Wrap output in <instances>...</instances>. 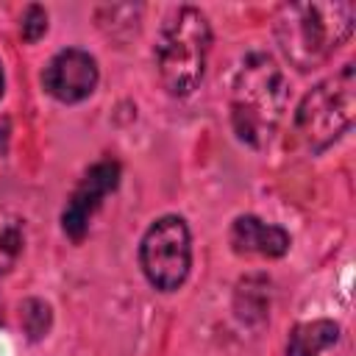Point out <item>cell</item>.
I'll return each mask as SVG.
<instances>
[{
    "instance_id": "6",
    "label": "cell",
    "mask_w": 356,
    "mask_h": 356,
    "mask_svg": "<svg viewBox=\"0 0 356 356\" xmlns=\"http://www.w3.org/2000/svg\"><path fill=\"white\" fill-rule=\"evenodd\" d=\"M117 184H120V164L111 159H103L86 170V175L72 189V195L64 206V214H61V228L70 239L81 242L86 236L92 214L100 209L103 197L117 189Z\"/></svg>"
},
{
    "instance_id": "3",
    "label": "cell",
    "mask_w": 356,
    "mask_h": 356,
    "mask_svg": "<svg viewBox=\"0 0 356 356\" xmlns=\"http://www.w3.org/2000/svg\"><path fill=\"white\" fill-rule=\"evenodd\" d=\"M211 47L209 19L192 8H178L161 28L156 42V70L170 95H189L197 89Z\"/></svg>"
},
{
    "instance_id": "1",
    "label": "cell",
    "mask_w": 356,
    "mask_h": 356,
    "mask_svg": "<svg viewBox=\"0 0 356 356\" xmlns=\"http://www.w3.org/2000/svg\"><path fill=\"white\" fill-rule=\"evenodd\" d=\"M289 103V83L267 53H250L231 86V122L242 142L261 150L275 136Z\"/></svg>"
},
{
    "instance_id": "4",
    "label": "cell",
    "mask_w": 356,
    "mask_h": 356,
    "mask_svg": "<svg viewBox=\"0 0 356 356\" xmlns=\"http://www.w3.org/2000/svg\"><path fill=\"white\" fill-rule=\"evenodd\" d=\"M356 114V75L345 64L337 75L320 81L295 111V134L306 150L320 153L339 139Z\"/></svg>"
},
{
    "instance_id": "10",
    "label": "cell",
    "mask_w": 356,
    "mask_h": 356,
    "mask_svg": "<svg viewBox=\"0 0 356 356\" xmlns=\"http://www.w3.org/2000/svg\"><path fill=\"white\" fill-rule=\"evenodd\" d=\"M25 250V220L8 209H0V275L8 273Z\"/></svg>"
},
{
    "instance_id": "7",
    "label": "cell",
    "mask_w": 356,
    "mask_h": 356,
    "mask_svg": "<svg viewBox=\"0 0 356 356\" xmlns=\"http://www.w3.org/2000/svg\"><path fill=\"white\" fill-rule=\"evenodd\" d=\"M44 89L61 103H78L89 97L97 86V61L78 47L61 50L50 58L42 72Z\"/></svg>"
},
{
    "instance_id": "12",
    "label": "cell",
    "mask_w": 356,
    "mask_h": 356,
    "mask_svg": "<svg viewBox=\"0 0 356 356\" xmlns=\"http://www.w3.org/2000/svg\"><path fill=\"white\" fill-rule=\"evenodd\" d=\"M47 31V11L42 6H28L25 14H22V22H19V33L25 42H39Z\"/></svg>"
},
{
    "instance_id": "11",
    "label": "cell",
    "mask_w": 356,
    "mask_h": 356,
    "mask_svg": "<svg viewBox=\"0 0 356 356\" xmlns=\"http://www.w3.org/2000/svg\"><path fill=\"white\" fill-rule=\"evenodd\" d=\"M22 325H25L31 339L44 337V331L50 328V306L44 300H25V306H22Z\"/></svg>"
},
{
    "instance_id": "13",
    "label": "cell",
    "mask_w": 356,
    "mask_h": 356,
    "mask_svg": "<svg viewBox=\"0 0 356 356\" xmlns=\"http://www.w3.org/2000/svg\"><path fill=\"white\" fill-rule=\"evenodd\" d=\"M3 86H6V78H3V64H0V97H3Z\"/></svg>"
},
{
    "instance_id": "5",
    "label": "cell",
    "mask_w": 356,
    "mask_h": 356,
    "mask_svg": "<svg viewBox=\"0 0 356 356\" xmlns=\"http://www.w3.org/2000/svg\"><path fill=\"white\" fill-rule=\"evenodd\" d=\"M139 261L147 281L156 289L161 292L178 289L192 267V239L186 222L175 214L159 217L142 236Z\"/></svg>"
},
{
    "instance_id": "2",
    "label": "cell",
    "mask_w": 356,
    "mask_h": 356,
    "mask_svg": "<svg viewBox=\"0 0 356 356\" xmlns=\"http://www.w3.org/2000/svg\"><path fill=\"white\" fill-rule=\"evenodd\" d=\"M353 17V3H286L275 17V39L292 67L317 70L345 44Z\"/></svg>"
},
{
    "instance_id": "8",
    "label": "cell",
    "mask_w": 356,
    "mask_h": 356,
    "mask_svg": "<svg viewBox=\"0 0 356 356\" xmlns=\"http://www.w3.org/2000/svg\"><path fill=\"white\" fill-rule=\"evenodd\" d=\"M231 245L236 253L278 259L289 250V234L273 222L253 217V214H242L231 225Z\"/></svg>"
},
{
    "instance_id": "9",
    "label": "cell",
    "mask_w": 356,
    "mask_h": 356,
    "mask_svg": "<svg viewBox=\"0 0 356 356\" xmlns=\"http://www.w3.org/2000/svg\"><path fill=\"white\" fill-rule=\"evenodd\" d=\"M339 339V325L334 320H309L298 323L289 331L286 356H320Z\"/></svg>"
}]
</instances>
